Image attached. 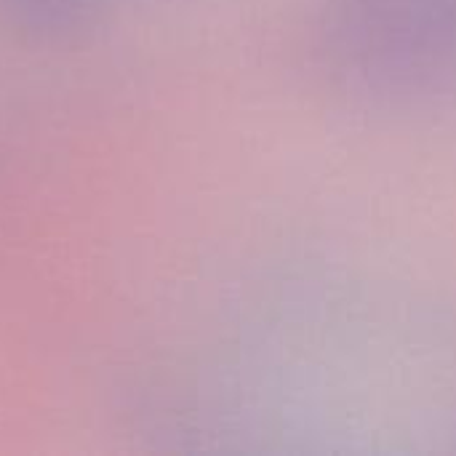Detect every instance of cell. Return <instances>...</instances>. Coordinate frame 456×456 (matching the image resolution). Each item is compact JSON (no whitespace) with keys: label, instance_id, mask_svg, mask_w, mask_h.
Wrapping results in <instances>:
<instances>
[{"label":"cell","instance_id":"cell-1","mask_svg":"<svg viewBox=\"0 0 456 456\" xmlns=\"http://www.w3.org/2000/svg\"><path fill=\"white\" fill-rule=\"evenodd\" d=\"M318 53L353 96L395 107L456 102V0H323Z\"/></svg>","mask_w":456,"mask_h":456}]
</instances>
